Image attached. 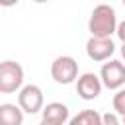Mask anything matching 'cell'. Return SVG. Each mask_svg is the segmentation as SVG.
<instances>
[{"label": "cell", "instance_id": "cell-1", "mask_svg": "<svg viewBox=\"0 0 125 125\" xmlns=\"http://www.w3.org/2000/svg\"><path fill=\"white\" fill-rule=\"evenodd\" d=\"M117 14L109 4H98L88 20V31L92 37H111V33H117Z\"/></svg>", "mask_w": 125, "mask_h": 125}, {"label": "cell", "instance_id": "cell-2", "mask_svg": "<svg viewBox=\"0 0 125 125\" xmlns=\"http://www.w3.org/2000/svg\"><path fill=\"white\" fill-rule=\"evenodd\" d=\"M23 88V68L16 61H2L0 62V92L14 94Z\"/></svg>", "mask_w": 125, "mask_h": 125}, {"label": "cell", "instance_id": "cell-3", "mask_svg": "<svg viewBox=\"0 0 125 125\" xmlns=\"http://www.w3.org/2000/svg\"><path fill=\"white\" fill-rule=\"evenodd\" d=\"M51 78L57 84H72L78 80V62L74 57L61 55L51 62Z\"/></svg>", "mask_w": 125, "mask_h": 125}, {"label": "cell", "instance_id": "cell-4", "mask_svg": "<svg viewBox=\"0 0 125 125\" xmlns=\"http://www.w3.org/2000/svg\"><path fill=\"white\" fill-rule=\"evenodd\" d=\"M18 105L23 109V113H39L45 107V96L43 90L37 84H25L20 92H18Z\"/></svg>", "mask_w": 125, "mask_h": 125}, {"label": "cell", "instance_id": "cell-5", "mask_svg": "<svg viewBox=\"0 0 125 125\" xmlns=\"http://www.w3.org/2000/svg\"><path fill=\"white\" fill-rule=\"evenodd\" d=\"M100 78L107 90H121L125 84V62L117 59L104 62L100 68Z\"/></svg>", "mask_w": 125, "mask_h": 125}, {"label": "cell", "instance_id": "cell-6", "mask_svg": "<svg viewBox=\"0 0 125 125\" xmlns=\"http://www.w3.org/2000/svg\"><path fill=\"white\" fill-rule=\"evenodd\" d=\"M115 53V43L111 41V37H90L86 41V55L96 61H109V57Z\"/></svg>", "mask_w": 125, "mask_h": 125}, {"label": "cell", "instance_id": "cell-7", "mask_svg": "<svg viewBox=\"0 0 125 125\" xmlns=\"http://www.w3.org/2000/svg\"><path fill=\"white\" fill-rule=\"evenodd\" d=\"M102 88H104L102 78H100L98 74H94V72H84V74H80L78 80H76V94H78L82 100H86V102L96 100V98L102 94Z\"/></svg>", "mask_w": 125, "mask_h": 125}, {"label": "cell", "instance_id": "cell-8", "mask_svg": "<svg viewBox=\"0 0 125 125\" xmlns=\"http://www.w3.org/2000/svg\"><path fill=\"white\" fill-rule=\"evenodd\" d=\"M41 115H43V121L57 123V125H64V123L70 121V111H68V107L62 102H51V104H47L43 107Z\"/></svg>", "mask_w": 125, "mask_h": 125}, {"label": "cell", "instance_id": "cell-9", "mask_svg": "<svg viewBox=\"0 0 125 125\" xmlns=\"http://www.w3.org/2000/svg\"><path fill=\"white\" fill-rule=\"evenodd\" d=\"M0 125H23V109L16 104H2Z\"/></svg>", "mask_w": 125, "mask_h": 125}, {"label": "cell", "instance_id": "cell-10", "mask_svg": "<svg viewBox=\"0 0 125 125\" xmlns=\"http://www.w3.org/2000/svg\"><path fill=\"white\" fill-rule=\"evenodd\" d=\"M68 125H104V115L96 109H82L70 117Z\"/></svg>", "mask_w": 125, "mask_h": 125}, {"label": "cell", "instance_id": "cell-11", "mask_svg": "<svg viewBox=\"0 0 125 125\" xmlns=\"http://www.w3.org/2000/svg\"><path fill=\"white\" fill-rule=\"evenodd\" d=\"M111 105H113V113H117L119 117H125V88H121L113 94Z\"/></svg>", "mask_w": 125, "mask_h": 125}, {"label": "cell", "instance_id": "cell-12", "mask_svg": "<svg viewBox=\"0 0 125 125\" xmlns=\"http://www.w3.org/2000/svg\"><path fill=\"white\" fill-rule=\"evenodd\" d=\"M104 125H123L121 123V117L117 113H104Z\"/></svg>", "mask_w": 125, "mask_h": 125}, {"label": "cell", "instance_id": "cell-13", "mask_svg": "<svg viewBox=\"0 0 125 125\" xmlns=\"http://www.w3.org/2000/svg\"><path fill=\"white\" fill-rule=\"evenodd\" d=\"M117 37L121 39V43H125V20L119 21V25H117Z\"/></svg>", "mask_w": 125, "mask_h": 125}, {"label": "cell", "instance_id": "cell-14", "mask_svg": "<svg viewBox=\"0 0 125 125\" xmlns=\"http://www.w3.org/2000/svg\"><path fill=\"white\" fill-rule=\"evenodd\" d=\"M121 57H123V61H125V43L121 45Z\"/></svg>", "mask_w": 125, "mask_h": 125}, {"label": "cell", "instance_id": "cell-15", "mask_svg": "<svg viewBox=\"0 0 125 125\" xmlns=\"http://www.w3.org/2000/svg\"><path fill=\"white\" fill-rule=\"evenodd\" d=\"M39 125H57V123H49V121H43V119H41V123H39Z\"/></svg>", "mask_w": 125, "mask_h": 125}, {"label": "cell", "instance_id": "cell-16", "mask_svg": "<svg viewBox=\"0 0 125 125\" xmlns=\"http://www.w3.org/2000/svg\"><path fill=\"white\" fill-rule=\"evenodd\" d=\"M121 123H123V125H125V117H121Z\"/></svg>", "mask_w": 125, "mask_h": 125}, {"label": "cell", "instance_id": "cell-17", "mask_svg": "<svg viewBox=\"0 0 125 125\" xmlns=\"http://www.w3.org/2000/svg\"><path fill=\"white\" fill-rule=\"evenodd\" d=\"M123 6H125V0H123Z\"/></svg>", "mask_w": 125, "mask_h": 125}]
</instances>
